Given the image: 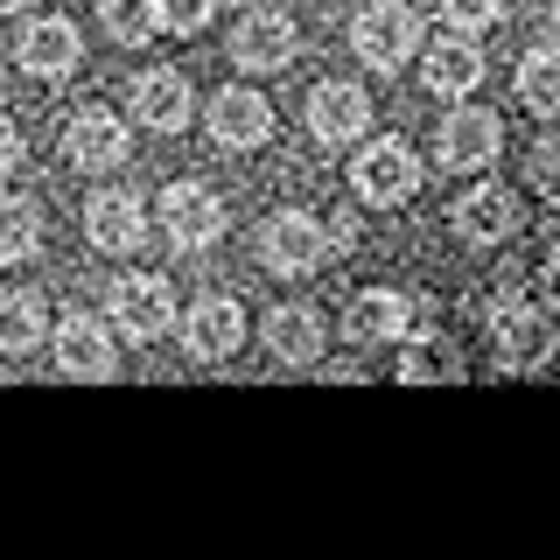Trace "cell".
I'll use <instances>...</instances> for the list:
<instances>
[{
    "mask_svg": "<svg viewBox=\"0 0 560 560\" xmlns=\"http://www.w3.org/2000/svg\"><path fill=\"white\" fill-rule=\"evenodd\" d=\"M49 337V308H43V294H28V288H14V294H0V358H28L35 343Z\"/></svg>",
    "mask_w": 560,
    "mask_h": 560,
    "instance_id": "cell-21",
    "label": "cell"
},
{
    "mask_svg": "<svg viewBox=\"0 0 560 560\" xmlns=\"http://www.w3.org/2000/svg\"><path fill=\"white\" fill-rule=\"evenodd\" d=\"M547 28H553V43H560V0H553V14H547Z\"/></svg>",
    "mask_w": 560,
    "mask_h": 560,
    "instance_id": "cell-32",
    "label": "cell"
},
{
    "mask_svg": "<svg viewBox=\"0 0 560 560\" xmlns=\"http://www.w3.org/2000/svg\"><path fill=\"white\" fill-rule=\"evenodd\" d=\"M203 127L218 148H267V133H273V105L259 98V92H245V84H232V92H218L203 105Z\"/></svg>",
    "mask_w": 560,
    "mask_h": 560,
    "instance_id": "cell-12",
    "label": "cell"
},
{
    "mask_svg": "<svg viewBox=\"0 0 560 560\" xmlns=\"http://www.w3.org/2000/svg\"><path fill=\"white\" fill-rule=\"evenodd\" d=\"M518 105L525 113H560V49H533L518 63Z\"/></svg>",
    "mask_w": 560,
    "mask_h": 560,
    "instance_id": "cell-25",
    "label": "cell"
},
{
    "mask_svg": "<svg viewBox=\"0 0 560 560\" xmlns=\"http://www.w3.org/2000/svg\"><path fill=\"white\" fill-rule=\"evenodd\" d=\"M84 238H92L98 253H140V245H148V210H140L133 189H98V197L84 203Z\"/></svg>",
    "mask_w": 560,
    "mask_h": 560,
    "instance_id": "cell-13",
    "label": "cell"
},
{
    "mask_svg": "<svg viewBox=\"0 0 560 560\" xmlns=\"http://www.w3.org/2000/svg\"><path fill=\"white\" fill-rule=\"evenodd\" d=\"M490 337H498L504 372H539V364L553 358V315L533 308V302H498V315H490Z\"/></svg>",
    "mask_w": 560,
    "mask_h": 560,
    "instance_id": "cell-4",
    "label": "cell"
},
{
    "mask_svg": "<svg viewBox=\"0 0 560 560\" xmlns=\"http://www.w3.org/2000/svg\"><path fill=\"white\" fill-rule=\"evenodd\" d=\"M98 22L119 49H148L162 35V0H98Z\"/></svg>",
    "mask_w": 560,
    "mask_h": 560,
    "instance_id": "cell-23",
    "label": "cell"
},
{
    "mask_svg": "<svg viewBox=\"0 0 560 560\" xmlns=\"http://www.w3.org/2000/svg\"><path fill=\"white\" fill-rule=\"evenodd\" d=\"M407 329H413V302L407 294H393V288H364V294H350V308H343V337L350 343H407Z\"/></svg>",
    "mask_w": 560,
    "mask_h": 560,
    "instance_id": "cell-17",
    "label": "cell"
},
{
    "mask_svg": "<svg viewBox=\"0 0 560 560\" xmlns=\"http://www.w3.org/2000/svg\"><path fill=\"white\" fill-rule=\"evenodd\" d=\"M43 253V203L35 197H0V267H22Z\"/></svg>",
    "mask_w": 560,
    "mask_h": 560,
    "instance_id": "cell-22",
    "label": "cell"
},
{
    "mask_svg": "<svg viewBox=\"0 0 560 560\" xmlns=\"http://www.w3.org/2000/svg\"><path fill=\"white\" fill-rule=\"evenodd\" d=\"M533 189L560 203V140H539L533 148Z\"/></svg>",
    "mask_w": 560,
    "mask_h": 560,
    "instance_id": "cell-28",
    "label": "cell"
},
{
    "mask_svg": "<svg viewBox=\"0 0 560 560\" xmlns=\"http://www.w3.org/2000/svg\"><path fill=\"white\" fill-rule=\"evenodd\" d=\"M162 232L175 253H210L224 238V197L210 183H168L162 189Z\"/></svg>",
    "mask_w": 560,
    "mask_h": 560,
    "instance_id": "cell-3",
    "label": "cell"
},
{
    "mask_svg": "<svg viewBox=\"0 0 560 560\" xmlns=\"http://www.w3.org/2000/svg\"><path fill=\"white\" fill-rule=\"evenodd\" d=\"M364 127H372V98H364L358 84L329 78V84H315V92H308V133L323 140V148H350Z\"/></svg>",
    "mask_w": 560,
    "mask_h": 560,
    "instance_id": "cell-11",
    "label": "cell"
},
{
    "mask_svg": "<svg viewBox=\"0 0 560 560\" xmlns=\"http://www.w3.org/2000/svg\"><path fill=\"white\" fill-rule=\"evenodd\" d=\"M127 148H133V133H127V119H119L113 105H84V113L63 127V154L78 168H119Z\"/></svg>",
    "mask_w": 560,
    "mask_h": 560,
    "instance_id": "cell-10",
    "label": "cell"
},
{
    "mask_svg": "<svg viewBox=\"0 0 560 560\" xmlns=\"http://www.w3.org/2000/svg\"><path fill=\"white\" fill-rule=\"evenodd\" d=\"M22 154H28V140H22V127H14V119L0 113V183H8V175L22 168Z\"/></svg>",
    "mask_w": 560,
    "mask_h": 560,
    "instance_id": "cell-29",
    "label": "cell"
},
{
    "mask_svg": "<svg viewBox=\"0 0 560 560\" xmlns=\"http://www.w3.org/2000/svg\"><path fill=\"white\" fill-rule=\"evenodd\" d=\"M127 105H133V119H140L148 133H183L189 113H197V98H189V78H183V70H140Z\"/></svg>",
    "mask_w": 560,
    "mask_h": 560,
    "instance_id": "cell-16",
    "label": "cell"
},
{
    "mask_svg": "<svg viewBox=\"0 0 560 560\" xmlns=\"http://www.w3.org/2000/svg\"><path fill=\"white\" fill-rule=\"evenodd\" d=\"M420 78H428L434 98H469L483 84V49L469 43V35H448V43H434L428 57H420Z\"/></svg>",
    "mask_w": 560,
    "mask_h": 560,
    "instance_id": "cell-19",
    "label": "cell"
},
{
    "mask_svg": "<svg viewBox=\"0 0 560 560\" xmlns=\"http://www.w3.org/2000/svg\"><path fill=\"white\" fill-rule=\"evenodd\" d=\"M14 63H22L28 78H70V70L84 63V35H78V22H63V14H43V22H28L22 43H14Z\"/></svg>",
    "mask_w": 560,
    "mask_h": 560,
    "instance_id": "cell-9",
    "label": "cell"
},
{
    "mask_svg": "<svg viewBox=\"0 0 560 560\" xmlns=\"http://www.w3.org/2000/svg\"><path fill=\"white\" fill-rule=\"evenodd\" d=\"M329 245H337V253H343V245H358V224H350V210H343V218H329Z\"/></svg>",
    "mask_w": 560,
    "mask_h": 560,
    "instance_id": "cell-31",
    "label": "cell"
},
{
    "mask_svg": "<svg viewBox=\"0 0 560 560\" xmlns=\"http://www.w3.org/2000/svg\"><path fill=\"white\" fill-rule=\"evenodd\" d=\"M259 259H267L280 280H302L329 259V224L308 218V210H273L267 232H259Z\"/></svg>",
    "mask_w": 560,
    "mask_h": 560,
    "instance_id": "cell-2",
    "label": "cell"
},
{
    "mask_svg": "<svg viewBox=\"0 0 560 560\" xmlns=\"http://www.w3.org/2000/svg\"><path fill=\"white\" fill-rule=\"evenodd\" d=\"M267 350H273L280 364H315V358H323V315L302 308V302L273 308L267 315Z\"/></svg>",
    "mask_w": 560,
    "mask_h": 560,
    "instance_id": "cell-20",
    "label": "cell"
},
{
    "mask_svg": "<svg viewBox=\"0 0 560 560\" xmlns=\"http://www.w3.org/2000/svg\"><path fill=\"white\" fill-rule=\"evenodd\" d=\"M238 343H245V308L232 302V294H203V302L183 315V350L189 358L218 364V358H232Z\"/></svg>",
    "mask_w": 560,
    "mask_h": 560,
    "instance_id": "cell-15",
    "label": "cell"
},
{
    "mask_svg": "<svg viewBox=\"0 0 560 560\" xmlns=\"http://www.w3.org/2000/svg\"><path fill=\"white\" fill-rule=\"evenodd\" d=\"M57 372L63 378H113L119 350H113V323H98L92 308H70L57 323Z\"/></svg>",
    "mask_w": 560,
    "mask_h": 560,
    "instance_id": "cell-6",
    "label": "cell"
},
{
    "mask_svg": "<svg viewBox=\"0 0 560 560\" xmlns=\"http://www.w3.org/2000/svg\"><path fill=\"white\" fill-rule=\"evenodd\" d=\"M350 49L372 70H399L407 57H420V8L413 0H372L350 22Z\"/></svg>",
    "mask_w": 560,
    "mask_h": 560,
    "instance_id": "cell-1",
    "label": "cell"
},
{
    "mask_svg": "<svg viewBox=\"0 0 560 560\" xmlns=\"http://www.w3.org/2000/svg\"><path fill=\"white\" fill-rule=\"evenodd\" d=\"M168 323H175V288L162 273H133L113 288V329L119 337L154 343V337H168Z\"/></svg>",
    "mask_w": 560,
    "mask_h": 560,
    "instance_id": "cell-5",
    "label": "cell"
},
{
    "mask_svg": "<svg viewBox=\"0 0 560 560\" xmlns=\"http://www.w3.org/2000/svg\"><path fill=\"white\" fill-rule=\"evenodd\" d=\"M448 224H455V238H469V245H498V238L518 232V197L504 183H477V189L455 197Z\"/></svg>",
    "mask_w": 560,
    "mask_h": 560,
    "instance_id": "cell-14",
    "label": "cell"
},
{
    "mask_svg": "<svg viewBox=\"0 0 560 560\" xmlns=\"http://www.w3.org/2000/svg\"><path fill=\"white\" fill-rule=\"evenodd\" d=\"M294 49H302V28H294L280 8H253L232 28V63L238 70H288Z\"/></svg>",
    "mask_w": 560,
    "mask_h": 560,
    "instance_id": "cell-8",
    "label": "cell"
},
{
    "mask_svg": "<svg viewBox=\"0 0 560 560\" xmlns=\"http://www.w3.org/2000/svg\"><path fill=\"white\" fill-rule=\"evenodd\" d=\"M434 8H442V22H448L455 35H483V28L504 14V0H434Z\"/></svg>",
    "mask_w": 560,
    "mask_h": 560,
    "instance_id": "cell-26",
    "label": "cell"
},
{
    "mask_svg": "<svg viewBox=\"0 0 560 560\" xmlns=\"http://www.w3.org/2000/svg\"><path fill=\"white\" fill-rule=\"evenodd\" d=\"M350 183H358L364 203H407L420 189V154L407 140H372V148L358 154V168H350Z\"/></svg>",
    "mask_w": 560,
    "mask_h": 560,
    "instance_id": "cell-7",
    "label": "cell"
},
{
    "mask_svg": "<svg viewBox=\"0 0 560 560\" xmlns=\"http://www.w3.org/2000/svg\"><path fill=\"white\" fill-rule=\"evenodd\" d=\"M28 8V0H0V14H22Z\"/></svg>",
    "mask_w": 560,
    "mask_h": 560,
    "instance_id": "cell-33",
    "label": "cell"
},
{
    "mask_svg": "<svg viewBox=\"0 0 560 560\" xmlns=\"http://www.w3.org/2000/svg\"><path fill=\"white\" fill-rule=\"evenodd\" d=\"M210 8H218V0H162V28H175V35H197V28L210 22Z\"/></svg>",
    "mask_w": 560,
    "mask_h": 560,
    "instance_id": "cell-27",
    "label": "cell"
},
{
    "mask_svg": "<svg viewBox=\"0 0 560 560\" xmlns=\"http://www.w3.org/2000/svg\"><path fill=\"white\" fill-rule=\"evenodd\" d=\"M504 148V127L498 113H483V105H463V113L442 119V162L448 168H490Z\"/></svg>",
    "mask_w": 560,
    "mask_h": 560,
    "instance_id": "cell-18",
    "label": "cell"
},
{
    "mask_svg": "<svg viewBox=\"0 0 560 560\" xmlns=\"http://www.w3.org/2000/svg\"><path fill=\"white\" fill-rule=\"evenodd\" d=\"M539 294H547V308H560V253L539 267Z\"/></svg>",
    "mask_w": 560,
    "mask_h": 560,
    "instance_id": "cell-30",
    "label": "cell"
},
{
    "mask_svg": "<svg viewBox=\"0 0 560 560\" xmlns=\"http://www.w3.org/2000/svg\"><path fill=\"white\" fill-rule=\"evenodd\" d=\"M399 378L407 385H442V378H463V358H455L448 337H407V350H399Z\"/></svg>",
    "mask_w": 560,
    "mask_h": 560,
    "instance_id": "cell-24",
    "label": "cell"
}]
</instances>
